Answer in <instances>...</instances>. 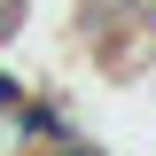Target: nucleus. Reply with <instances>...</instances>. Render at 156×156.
Wrapping results in <instances>:
<instances>
[{
    "mask_svg": "<svg viewBox=\"0 0 156 156\" xmlns=\"http://www.w3.org/2000/svg\"><path fill=\"white\" fill-rule=\"evenodd\" d=\"M8 125H16V140H23L31 156H47V148H62V140H86V133H78V117L62 109L55 94H23L16 109H8Z\"/></svg>",
    "mask_w": 156,
    "mask_h": 156,
    "instance_id": "obj_1",
    "label": "nucleus"
},
{
    "mask_svg": "<svg viewBox=\"0 0 156 156\" xmlns=\"http://www.w3.org/2000/svg\"><path fill=\"white\" fill-rule=\"evenodd\" d=\"M16 101H23V78H16V70H8V62H0V117L16 109Z\"/></svg>",
    "mask_w": 156,
    "mask_h": 156,
    "instance_id": "obj_2",
    "label": "nucleus"
},
{
    "mask_svg": "<svg viewBox=\"0 0 156 156\" xmlns=\"http://www.w3.org/2000/svg\"><path fill=\"white\" fill-rule=\"evenodd\" d=\"M47 156H109L101 140H62V148H47Z\"/></svg>",
    "mask_w": 156,
    "mask_h": 156,
    "instance_id": "obj_3",
    "label": "nucleus"
},
{
    "mask_svg": "<svg viewBox=\"0 0 156 156\" xmlns=\"http://www.w3.org/2000/svg\"><path fill=\"white\" fill-rule=\"evenodd\" d=\"M0 156H31V148L16 140V125H8V117H0Z\"/></svg>",
    "mask_w": 156,
    "mask_h": 156,
    "instance_id": "obj_4",
    "label": "nucleus"
}]
</instances>
